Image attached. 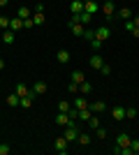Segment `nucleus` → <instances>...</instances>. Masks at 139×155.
<instances>
[{"mask_svg":"<svg viewBox=\"0 0 139 155\" xmlns=\"http://www.w3.org/2000/svg\"><path fill=\"white\" fill-rule=\"evenodd\" d=\"M98 72H100V74H104V77H107V74H111V67H109V65L104 63V65H102V67H100Z\"/></svg>","mask_w":139,"mask_h":155,"instance_id":"e433bc0d","label":"nucleus"},{"mask_svg":"<svg viewBox=\"0 0 139 155\" xmlns=\"http://www.w3.org/2000/svg\"><path fill=\"white\" fill-rule=\"evenodd\" d=\"M63 137H65L70 143L77 141V137H79V127H77V123H74V120H70V123L65 125V132H63Z\"/></svg>","mask_w":139,"mask_h":155,"instance_id":"f03ea898","label":"nucleus"},{"mask_svg":"<svg viewBox=\"0 0 139 155\" xmlns=\"http://www.w3.org/2000/svg\"><path fill=\"white\" fill-rule=\"evenodd\" d=\"M7 2H9V0H0V7H5V5H7Z\"/></svg>","mask_w":139,"mask_h":155,"instance_id":"c03bdc74","label":"nucleus"},{"mask_svg":"<svg viewBox=\"0 0 139 155\" xmlns=\"http://www.w3.org/2000/svg\"><path fill=\"white\" fill-rule=\"evenodd\" d=\"M91 116H93L91 107H88V109H81V111H79V120H84V123H86V120H88V118H91Z\"/></svg>","mask_w":139,"mask_h":155,"instance_id":"bb28decb","label":"nucleus"},{"mask_svg":"<svg viewBox=\"0 0 139 155\" xmlns=\"http://www.w3.org/2000/svg\"><path fill=\"white\" fill-rule=\"evenodd\" d=\"M9 28V16H0V30H7Z\"/></svg>","mask_w":139,"mask_h":155,"instance_id":"7c9ffc66","label":"nucleus"},{"mask_svg":"<svg viewBox=\"0 0 139 155\" xmlns=\"http://www.w3.org/2000/svg\"><path fill=\"white\" fill-rule=\"evenodd\" d=\"M16 16H19V19H30V16H33V9H30V7H26V5H21L19 12H16Z\"/></svg>","mask_w":139,"mask_h":155,"instance_id":"ddd939ff","label":"nucleus"},{"mask_svg":"<svg viewBox=\"0 0 139 155\" xmlns=\"http://www.w3.org/2000/svg\"><path fill=\"white\" fill-rule=\"evenodd\" d=\"M137 114H139V111L134 109V107H127V109H125V118H137Z\"/></svg>","mask_w":139,"mask_h":155,"instance_id":"c756f323","label":"nucleus"},{"mask_svg":"<svg viewBox=\"0 0 139 155\" xmlns=\"http://www.w3.org/2000/svg\"><path fill=\"white\" fill-rule=\"evenodd\" d=\"M14 93H16V95H19V97H26V95H30V93H33V91H30V88H28L26 84H16V88H14Z\"/></svg>","mask_w":139,"mask_h":155,"instance_id":"f8f14e48","label":"nucleus"},{"mask_svg":"<svg viewBox=\"0 0 139 155\" xmlns=\"http://www.w3.org/2000/svg\"><path fill=\"white\" fill-rule=\"evenodd\" d=\"M132 23H134V26L139 28V14H137V16H132Z\"/></svg>","mask_w":139,"mask_h":155,"instance_id":"a19ab883","label":"nucleus"},{"mask_svg":"<svg viewBox=\"0 0 139 155\" xmlns=\"http://www.w3.org/2000/svg\"><path fill=\"white\" fill-rule=\"evenodd\" d=\"M84 12L98 14V12H100V2H95V0H84Z\"/></svg>","mask_w":139,"mask_h":155,"instance_id":"0eeeda50","label":"nucleus"},{"mask_svg":"<svg viewBox=\"0 0 139 155\" xmlns=\"http://www.w3.org/2000/svg\"><path fill=\"white\" fill-rule=\"evenodd\" d=\"M9 150H12L9 143H0V155H9Z\"/></svg>","mask_w":139,"mask_h":155,"instance_id":"f704fd0d","label":"nucleus"},{"mask_svg":"<svg viewBox=\"0 0 139 155\" xmlns=\"http://www.w3.org/2000/svg\"><path fill=\"white\" fill-rule=\"evenodd\" d=\"M2 42L5 44H14V30H9V28L2 30Z\"/></svg>","mask_w":139,"mask_h":155,"instance_id":"6ab92c4d","label":"nucleus"},{"mask_svg":"<svg viewBox=\"0 0 139 155\" xmlns=\"http://www.w3.org/2000/svg\"><path fill=\"white\" fill-rule=\"evenodd\" d=\"M7 104H9V107H21V97L16 95V93H12V95L7 97Z\"/></svg>","mask_w":139,"mask_h":155,"instance_id":"5701e85b","label":"nucleus"},{"mask_svg":"<svg viewBox=\"0 0 139 155\" xmlns=\"http://www.w3.org/2000/svg\"><path fill=\"white\" fill-rule=\"evenodd\" d=\"M70 107H72V104L67 102V100H60V102H58V111H65V114H67V111H70Z\"/></svg>","mask_w":139,"mask_h":155,"instance_id":"cd10ccee","label":"nucleus"},{"mask_svg":"<svg viewBox=\"0 0 139 155\" xmlns=\"http://www.w3.org/2000/svg\"><path fill=\"white\" fill-rule=\"evenodd\" d=\"M132 35H134V37H139V28H134V30H132Z\"/></svg>","mask_w":139,"mask_h":155,"instance_id":"37998d69","label":"nucleus"},{"mask_svg":"<svg viewBox=\"0 0 139 155\" xmlns=\"http://www.w3.org/2000/svg\"><path fill=\"white\" fill-rule=\"evenodd\" d=\"M79 93H81V95H91V93H93V86L88 84V81H81V84H79Z\"/></svg>","mask_w":139,"mask_h":155,"instance_id":"412c9836","label":"nucleus"},{"mask_svg":"<svg viewBox=\"0 0 139 155\" xmlns=\"http://www.w3.org/2000/svg\"><path fill=\"white\" fill-rule=\"evenodd\" d=\"M33 93H35V95H44V93H46V84H44V81H37V84L33 86Z\"/></svg>","mask_w":139,"mask_h":155,"instance_id":"aec40b11","label":"nucleus"},{"mask_svg":"<svg viewBox=\"0 0 139 155\" xmlns=\"http://www.w3.org/2000/svg\"><path fill=\"white\" fill-rule=\"evenodd\" d=\"M33 97H35V93H30V95H26V97H21V107H23V109H28V107L33 104Z\"/></svg>","mask_w":139,"mask_h":155,"instance_id":"a878e982","label":"nucleus"},{"mask_svg":"<svg viewBox=\"0 0 139 155\" xmlns=\"http://www.w3.org/2000/svg\"><path fill=\"white\" fill-rule=\"evenodd\" d=\"M86 123H88V127H91V130H98V127H100V120H98L95 116H91V118L86 120Z\"/></svg>","mask_w":139,"mask_h":155,"instance_id":"c85d7f7f","label":"nucleus"},{"mask_svg":"<svg viewBox=\"0 0 139 155\" xmlns=\"http://www.w3.org/2000/svg\"><path fill=\"white\" fill-rule=\"evenodd\" d=\"M84 37H86L88 42H91V39H95V30H93V28H86V30H84Z\"/></svg>","mask_w":139,"mask_h":155,"instance_id":"473e14b6","label":"nucleus"},{"mask_svg":"<svg viewBox=\"0 0 139 155\" xmlns=\"http://www.w3.org/2000/svg\"><path fill=\"white\" fill-rule=\"evenodd\" d=\"M116 16H118V19H132L134 14H132V9H127V7H123V9H116Z\"/></svg>","mask_w":139,"mask_h":155,"instance_id":"dca6fc26","label":"nucleus"},{"mask_svg":"<svg viewBox=\"0 0 139 155\" xmlns=\"http://www.w3.org/2000/svg\"><path fill=\"white\" fill-rule=\"evenodd\" d=\"M70 9H72V14H81L84 12V2H81V0H74L72 5H70Z\"/></svg>","mask_w":139,"mask_h":155,"instance_id":"b1692460","label":"nucleus"},{"mask_svg":"<svg viewBox=\"0 0 139 155\" xmlns=\"http://www.w3.org/2000/svg\"><path fill=\"white\" fill-rule=\"evenodd\" d=\"M102 65H104V58H102L100 53H95V56H91V67H93V70H100Z\"/></svg>","mask_w":139,"mask_h":155,"instance_id":"9b49d317","label":"nucleus"},{"mask_svg":"<svg viewBox=\"0 0 139 155\" xmlns=\"http://www.w3.org/2000/svg\"><path fill=\"white\" fill-rule=\"evenodd\" d=\"M130 141H132V137L125 134V132H121V134L116 137V143H118L121 148H127V146H130Z\"/></svg>","mask_w":139,"mask_h":155,"instance_id":"6e6552de","label":"nucleus"},{"mask_svg":"<svg viewBox=\"0 0 139 155\" xmlns=\"http://www.w3.org/2000/svg\"><path fill=\"white\" fill-rule=\"evenodd\" d=\"M70 81H74V84H81V81H86V74L79 70H74L72 74H70Z\"/></svg>","mask_w":139,"mask_h":155,"instance_id":"2eb2a0df","label":"nucleus"},{"mask_svg":"<svg viewBox=\"0 0 139 155\" xmlns=\"http://www.w3.org/2000/svg\"><path fill=\"white\" fill-rule=\"evenodd\" d=\"M23 28V19H19V16H14V19H9V30H21Z\"/></svg>","mask_w":139,"mask_h":155,"instance_id":"4468645a","label":"nucleus"},{"mask_svg":"<svg viewBox=\"0 0 139 155\" xmlns=\"http://www.w3.org/2000/svg\"><path fill=\"white\" fill-rule=\"evenodd\" d=\"M56 60H58V63H63V65H65L67 60H70V51H67V49H60V51L56 53Z\"/></svg>","mask_w":139,"mask_h":155,"instance_id":"a211bd4d","label":"nucleus"},{"mask_svg":"<svg viewBox=\"0 0 139 155\" xmlns=\"http://www.w3.org/2000/svg\"><path fill=\"white\" fill-rule=\"evenodd\" d=\"M130 148H132V155L134 153L139 155V139H132V141H130Z\"/></svg>","mask_w":139,"mask_h":155,"instance_id":"c9c22d12","label":"nucleus"},{"mask_svg":"<svg viewBox=\"0 0 139 155\" xmlns=\"http://www.w3.org/2000/svg\"><path fill=\"white\" fill-rule=\"evenodd\" d=\"M111 37V30L107 26H100V28H95V39H100V42H107V39Z\"/></svg>","mask_w":139,"mask_h":155,"instance_id":"39448f33","label":"nucleus"},{"mask_svg":"<svg viewBox=\"0 0 139 155\" xmlns=\"http://www.w3.org/2000/svg\"><path fill=\"white\" fill-rule=\"evenodd\" d=\"M95 134H98V139H107V127H102V125H100V127L95 130Z\"/></svg>","mask_w":139,"mask_h":155,"instance_id":"2f4dec72","label":"nucleus"},{"mask_svg":"<svg viewBox=\"0 0 139 155\" xmlns=\"http://www.w3.org/2000/svg\"><path fill=\"white\" fill-rule=\"evenodd\" d=\"M2 70H5V60L0 58V72H2Z\"/></svg>","mask_w":139,"mask_h":155,"instance_id":"79ce46f5","label":"nucleus"},{"mask_svg":"<svg viewBox=\"0 0 139 155\" xmlns=\"http://www.w3.org/2000/svg\"><path fill=\"white\" fill-rule=\"evenodd\" d=\"M77 141H79L81 146H91V134H86V132H79V137H77Z\"/></svg>","mask_w":139,"mask_h":155,"instance_id":"4be33fe9","label":"nucleus"},{"mask_svg":"<svg viewBox=\"0 0 139 155\" xmlns=\"http://www.w3.org/2000/svg\"><path fill=\"white\" fill-rule=\"evenodd\" d=\"M70 120H72V118L67 116L65 111H58V116H56V125H58V127H65V125L70 123Z\"/></svg>","mask_w":139,"mask_h":155,"instance_id":"9d476101","label":"nucleus"},{"mask_svg":"<svg viewBox=\"0 0 139 155\" xmlns=\"http://www.w3.org/2000/svg\"><path fill=\"white\" fill-rule=\"evenodd\" d=\"M111 118L114 120H125V107H114L111 109Z\"/></svg>","mask_w":139,"mask_h":155,"instance_id":"1a4fd4ad","label":"nucleus"},{"mask_svg":"<svg viewBox=\"0 0 139 155\" xmlns=\"http://www.w3.org/2000/svg\"><path fill=\"white\" fill-rule=\"evenodd\" d=\"M102 44H104V42H100V39H91V46H93V51H100V49H102Z\"/></svg>","mask_w":139,"mask_h":155,"instance_id":"72a5a7b5","label":"nucleus"},{"mask_svg":"<svg viewBox=\"0 0 139 155\" xmlns=\"http://www.w3.org/2000/svg\"><path fill=\"white\" fill-rule=\"evenodd\" d=\"M53 148H56V153L65 155V153H67V148H70V141H67L65 137H58V139L53 141Z\"/></svg>","mask_w":139,"mask_h":155,"instance_id":"7ed1b4c3","label":"nucleus"},{"mask_svg":"<svg viewBox=\"0 0 139 155\" xmlns=\"http://www.w3.org/2000/svg\"><path fill=\"white\" fill-rule=\"evenodd\" d=\"M72 107H77V109H88V107H91V104H88V100H86V95H81V93H79V95H77V97H74V100H72Z\"/></svg>","mask_w":139,"mask_h":155,"instance_id":"423d86ee","label":"nucleus"},{"mask_svg":"<svg viewBox=\"0 0 139 155\" xmlns=\"http://www.w3.org/2000/svg\"><path fill=\"white\" fill-rule=\"evenodd\" d=\"M70 30H72V35H77V37H84V30H86V26H81L79 21H74L72 16H70Z\"/></svg>","mask_w":139,"mask_h":155,"instance_id":"20e7f679","label":"nucleus"},{"mask_svg":"<svg viewBox=\"0 0 139 155\" xmlns=\"http://www.w3.org/2000/svg\"><path fill=\"white\" fill-rule=\"evenodd\" d=\"M100 12L104 14L107 21H114L116 19V5H114V0H107L104 5H100Z\"/></svg>","mask_w":139,"mask_h":155,"instance_id":"f257e3e1","label":"nucleus"},{"mask_svg":"<svg viewBox=\"0 0 139 155\" xmlns=\"http://www.w3.org/2000/svg\"><path fill=\"white\" fill-rule=\"evenodd\" d=\"M33 26H35V23H33V16H30V19H23V28H26V30H30Z\"/></svg>","mask_w":139,"mask_h":155,"instance_id":"58836bf2","label":"nucleus"},{"mask_svg":"<svg viewBox=\"0 0 139 155\" xmlns=\"http://www.w3.org/2000/svg\"><path fill=\"white\" fill-rule=\"evenodd\" d=\"M67 91H70V93H79V84H74V81H70V86H67Z\"/></svg>","mask_w":139,"mask_h":155,"instance_id":"4c0bfd02","label":"nucleus"},{"mask_svg":"<svg viewBox=\"0 0 139 155\" xmlns=\"http://www.w3.org/2000/svg\"><path fill=\"white\" fill-rule=\"evenodd\" d=\"M104 109H107V104L102 102V100H98V102H93V104H91V111H93V114H102Z\"/></svg>","mask_w":139,"mask_h":155,"instance_id":"f3484780","label":"nucleus"},{"mask_svg":"<svg viewBox=\"0 0 139 155\" xmlns=\"http://www.w3.org/2000/svg\"><path fill=\"white\" fill-rule=\"evenodd\" d=\"M134 28H137V26L132 23V19H127V21H125V30H127V32H132Z\"/></svg>","mask_w":139,"mask_h":155,"instance_id":"ea45409f","label":"nucleus"},{"mask_svg":"<svg viewBox=\"0 0 139 155\" xmlns=\"http://www.w3.org/2000/svg\"><path fill=\"white\" fill-rule=\"evenodd\" d=\"M44 21H46L44 12H35V14H33V23H35V26H42Z\"/></svg>","mask_w":139,"mask_h":155,"instance_id":"393cba45","label":"nucleus"}]
</instances>
